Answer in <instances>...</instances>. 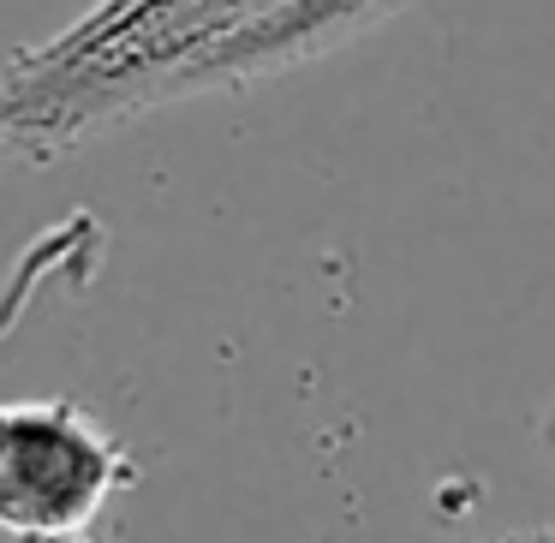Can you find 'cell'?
I'll return each mask as SVG.
<instances>
[{
  "label": "cell",
  "instance_id": "3",
  "mask_svg": "<svg viewBox=\"0 0 555 543\" xmlns=\"http://www.w3.org/2000/svg\"><path fill=\"white\" fill-rule=\"evenodd\" d=\"M543 448H550V460H555V412H550V424H543Z\"/></svg>",
  "mask_w": 555,
  "mask_h": 543
},
{
  "label": "cell",
  "instance_id": "1",
  "mask_svg": "<svg viewBox=\"0 0 555 543\" xmlns=\"http://www.w3.org/2000/svg\"><path fill=\"white\" fill-rule=\"evenodd\" d=\"M132 483V454L78 400H0V531L73 543Z\"/></svg>",
  "mask_w": 555,
  "mask_h": 543
},
{
  "label": "cell",
  "instance_id": "2",
  "mask_svg": "<svg viewBox=\"0 0 555 543\" xmlns=\"http://www.w3.org/2000/svg\"><path fill=\"white\" fill-rule=\"evenodd\" d=\"M495 543H555V526H531V531H514V538H495Z\"/></svg>",
  "mask_w": 555,
  "mask_h": 543
},
{
  "label": "cell",
  "instance_id": "4",
  "mask_svg": "<svg viewBox=\"0 0 555 543\" xmlns=\"http://www.w3.org/2000/svg\"><path fill=\"white\" fill-rule=\"evenodd\" d=\"M73 543H114V538H96V531H85V538H73Z\"/></svg>",
  "mask_w": 555,
  "mask_h": 543
}]
</instances>
